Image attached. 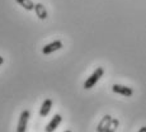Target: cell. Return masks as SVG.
I'll list each match as a JSON object with an SVG mask.
<instances>
[{"mask_svg":"<svg viewBox=\"0 0 146 132\" xmlns=\"http://www.w3.org/2000/svg\"><path fill=\"white\" fill-rule=\"evenodd\" d=\"M118 126H119V121L117 119V118H113V119H112V122H111V125H109V127L107 128L106 132H116V130L118 128Z\"/></svg>","mask_w":146,"mask_h":132,"instance_id":"obj_10","label":"cell"},{"mask_svg":"<svg viewBox=\"0 0 146 132\" xmlns=\"http://www.w3.org/2000/svg\"><path fill=\"white\" fill-rule=\"evenodd\" d=\"M61 122H62L61 114H55V116L52 117V119L50 121V123L44 127V132H55L56 128L61 125Z\"/></svg>","mask_w":146,"mask_h":132,"instance_id":"obj_3","label":"cell"},{"mask_svg":"<svg viewBox=\"0 0 146 132\" xmlns=\"http://www.w3.org/2000/svg\"><path fill=\"white\" fill-rule=\"evenodd\" d=\"M29 111L24 109L22 111L21 116H19L18 125H17V132H27V126H28V119H29Z\"/></svg>","mask_w":146,"mask_h":132,"instance_id":"obj_2","label":"cell"},{"mask_svg":"<svg viewBox=\"0 0 146 132\" xmlns=\"http://www.w3.org/2000/svg\"><path fill=\"white\" fill-rule=\"evenodd\" d=\"M137 132H146V126H142V127L140 128V130L137 131Z\"/></svg>","mask_w":146,"mask_h":132,"instance_id":"obj_11","label":"cell"},{"mask_svg":"<svg viewBox=\"0 0 146 132\" xmlns=\"http://www.w3.org/2000/svg\"><path fill=\"white\" fill-rule=\"evenodd\" d=\"M3 64H4V57H3V56H0V66H1Z\"/></svg>","mask_w":146,"mask_h":132,"instance_id":"obj_12","label":"cell"},{"mask_svg":"<svg viewBox=\"0 0 146 132\" xmlns=\"http://www.w3.org/2000/svg\"><path fill=\"white\" fill-rule=\"evenodd\" d=\"M112 119H113V118H112L109 114H106V116L103 117L102 119H100V122L98 123V126H97V132H106L107 128H108L109 125H111Z\"/></svg>","mask_w":146,"mask_h":132,"instance_id":"obj_6","label":"cell"},{"mask_svg":"<svg viewBox=\"0 0 146 132\" xmlns=\"http://www.w3.org/2000/svg\"><path fill=\"white\" fill-rule=\"evenodd\" d=\"M103 74H104V69H103V67H97V69L94 70L93 74L85 80V83H84V89H86V90H88V89H92L95 84L99 81L100 78L103 76Z\"/></svg>","mask_w":146,"mask_h":132,"instance_id":"obj_1","label":"cell"},{"mask_svg":"<svg viewBox=\"0 0 146 132\" xmlns=\"http://www.w3.org/2000/svg\"><path fill=\"white\" fill-rule=\"evenodd\" d=\"M22 8H24L26 10H33L35 9V3L32 0H15Z\"/></svg>","mask_w":146,"mask_h":132,"instance_id":"obj_9","label":"cell"},{"mask_svg":"<svg viewBox=\"0 0 146 132\" xmlns=\"http://www.w3.org/2000/svg\"><path fill=\"white\" fill-rule=\"evenodd\" d=\"M37 14V17L41 19V21H44V19L48 17V14H47V9L44 8L43 4H41V3H37V4H35V9H33Z\"/></svg>","mask_w":146,"mask_h":132,"instance_id":"obj_8","label":"cell"},{"mask_svg":"<svg viewBox=\"0 0 146 132\" xmlns=\"http://www.w3.org/2000/svg\"><path fill=\"white\" fill-rule=\"evenodd\" d=\"M61 48H62V42L57 40V41H53L51 43L46 44V46L42 48V53H43V55H50V53L57 51V50H61Z\"/></svg>","mask_w":146,"mask_h":132,"instance_id":"obj_5","label":"cell"},{"mask_svg":"<svg viewBox=\"0 0 146 132\" xmlns=\"http://www.w3.org/2000/svg\"><path fill=\"white\" fill-rule=\"evenodd\" d=\"M52 99H50V98H47V99L43 100V103H42L41 108H40V116L41 117H47V114L50 113V111H51L52 108Z\"/></svg>","mask_w":146,"mask_h":132,"instance_id":"obj_7","label":"cell"},{"mask_svg":"<svg viewBox=\"0 0 146 132\" xmlns=\"http://www.w3.org/2000/svg\"><path fill=\"white\" fill-rule=\"evenodd\" d=\"M64 132H72L71 130H66V131H64Z\"/></svg>","mask_w":146,"mask_h":132,"instance_id":"obj_13","label":"cell"},{"mask_svg":"<svg viewBox=\"0 0 146 132\" xmlns=\"http://www.w3.org/2000/svg\"><path fill=\"white\" fill-rule=\"evenodd\" d=\"M112 90L114 93H117V94L123 95V97H132V94H133L132 88H128L126 85H119V84H114L112 86Z\"/></svg>","mask_w":146,"mask_h":132,"instance_id":"obj_4","label":"cell"}]
</instances>
